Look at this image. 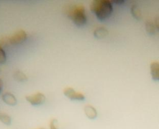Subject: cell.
<instances>
[{"mask_svg": "<svg viewBox=\"0 0 159 129\" xmlns=\"http://www.w3.org/2000/svg\"><path fill=\"white\" fill-rule=\"evenodd\" d=\"M27 38V33L24 30H19L12 35L4 37L1 39L3 44H10V45H19L26 40Z\"/></svg>", "mask_w": 159, "mask_h": 129, "instance_id": "3", "label": "cell"}, {"mask_svg": "<svg viewBox=\"0 0 159 129\" xmlns=\"http://www.w3.org/2000/svg\"><path fill=\"white\" fill-rule=\"evenodd\" d=\"M93 34L94 36L98 38H102L107 35L108 30L106 27H99L94 30Z\"/></svg>", "mask_w": 159, "mask_h": 129, "instance_id": "9", "label": "cell"}, {"mask_svg": "<svg viewBox=\"0 0 159 129\" xmlns=\"http://www.w3.org/2000/svg\"><path fill=\"white\" fill-rule=\"evenodd\" d=\"M25 100L32 105L37 106L43 104L46 100V97L44 94L37 92L34 94L27 95L25 96Z\"/></svg>", "mask_w": 159, "mask_h": 129, "instance_id": "4", "label": "cell"}, {"mask_svg": "<svg viewBox=\"0 0 159 129\" xmlns=\"http://www.w3.org/2000/svg\"><path fill=\"white\" fill-rule=\"evenodd\" d=\"M0 121L6 125H9L12 122V118L7 113H0Z\"/></svg>", "mask_w": 159, "mask_h": 129, "instance_id": "12", "label": "cell"}, {"mask_svg": "<svg viewBox=\"0 0 159 129\" xmlns=\"http://www.w3.org/2000/svg\"><path fill=\"white\" fill-rule=\"evenodd\" d=\"M50 129H59L58 125V120L55 118H52L50 122Z\"/></svg>", "mask_w": 159, "mask_h": 129, "instance_id": "14", "label": "cell"}, {"mask_svg": "<svg viewBox=\"0 0 159 129\" xmlns=\"http://www.w3.org/2000/svg\"><path fill=\"white\" fill-rule=\"evenodd\" d=\"M13 77L15 80L19 82H24V81H26L28 79L27 75L24 72L19 70L16 71L14 73Z\"/></svg>", "mask_w": 159, "mask_h": 129, "instance_id": "10", "label": "cell"}, {"mask_svg": "<svg viewBox=\"0 0 159 129\" xmlns=\"http://www.w3.org/2000/svg\"><path fill=\"white\" fill-rule=\"evenodd\" d=\"M1 99L5 104L11 106L16 105L17 103V100L15 96L9 92L3 93L1 96Z\"/></svg>", "mask_w": 159, "mask_h": 129, "instance_id": "6", "label": "cell"}, {"mask_svg": "<svg viewBox=\"0 0 159 129\" xmlns=\"http://www.w3.org/2000/svg\"><path fill=\"white\" fill-rule=\"evenodd\" d=\"M145 29L148 33H154L155 30V26L154 23L150 20H147L145 22Z\"/></svg>", "mask_w": 159, "mask_h": 129, "instance_id": "13", "label": "cell"}, {"mask_svg": "<svg viewBox=\"0 0 159 129\" xmlns=\"http://www.w3.org/2000/svg\"><path fill=\"white\" fill-rule=\"evenodd\" d=\"M150 74L153 80L159 81V62L153 61L150 63Z\"/></svg>", "mask_w": 159, "mask_h": 129, "instance_id": "8", "label": "cell"}, {"mask_svg": "<svg viewBox=\"0 0 159 129\" xmlns=\"http://www.w3.org/2000/svg\"><path fill=\"white\" fill-rule=\"evenodd\" d=\"M154 24L155 28L159 30V16H157L154 20Z\"/></svg>", "mask_w": 159, "mask_h": 129, "instance_id": "15", "label": "cell"}, {"mask_svg": "<svg viewBox=\"0 0 159 129\" xmlns=\"http://www.w3.org/2000/svg\"><path fill=\"white\" fill-rule=\"evenodd\" d=\"M111 1L112 3H117V4H120L124 2V0H112Z\"/></svg>", "mask_w": 159, "mask_h": 129, "instance_id": "16", "label": "cell"}, {"mask_svg": "<svg viewBox=\"0 0 159 129\" xmlns=\"http://www.w3.org/2000/svg\"><path fill=\"white\" fill-rule=\"evenodd\" d=\"M84 112L85 115L89 119H94L98 115L96 109L93 105L89 104L86 105L84 107Z\"/></svg>", "mask_w": 159, "mask_h": 129, "instance_id": "7", "label": "cell"}, {"mask_svg": "<svg viewBox=\"0 0 159 129\" xmlns=\"http://www.w3.org/2000/svg\"><path fill=\"white\" fill-rule=\"evenodd\" d=\"M90 10L99 20H104L112 12V3L109 0H93L89 5Z\"/></svg>", "mask_w": 159, "mask_h": 129, "instance_id": "1", "label": "cell"}, {"mask_svg": "<svg viewBox=\"0 0 159 129\" xmlns=\"http://www.w3.org/2000/svg\"><path fill=\"white\" fill-rule=\"evenodd\" d=\"M65 12L75 25L81 26L86 24L87 16L85 7L83 4H75L68 6L65 9Z\"/></svg>", "mask_w": 159, "mask_h": 129, "instance_id": "2", "label": "cell"}, {"mask_svg": "<svg viewBox=\"0 0 159 129\" xmlns=\"http://www.w3.org/2000/svg\"><path fill=\"white\" fill-rule=\"evenodd\" d=\"M130 12L132 16L137 19L140 20L142 18V12L140 8L137 5H133L130 8Z\"/></svg>", "mask_w": 159, "mask_h": 129, "instance_id": "11", "label": "cell"}, {"mask_svg": "<svg viewBox=\"0 0 159 129\" xmlns=\"http://www.w3.org/2000/svg\"><path fill=\"white\" fill-rule=\"evenodd\" d=\"M63 92L67 98L72 100L81 101L85 99V96L82 92L76 91L71 87H66L63 89Z\"/></svg>", "mask_w": 159, "mask_h": 129, "instance_id": "5", "label": "cell"}, {"mask_svg": "<svg viewBox=\"0 0 159 129\" xmlns=\"http://www.w3.org/2000/svg\"><path fill=\"white\" fill-rule=\"evenodd\" d=\"M2 86H3V82H2V80H1V78H0V92H1V90H2Z\"/></svg>", "mask_w": 159, "mask_h": 129, "instance_id": "17", "label": "cell"}]
</instances>
